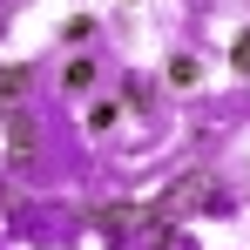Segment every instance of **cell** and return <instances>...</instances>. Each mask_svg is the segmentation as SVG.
Wrapping results in <instances>:
<instances>
[{"label":"cell","instance_id":"3957f363","mask_svg":"<svg viewBox=\"0 0 250 250\" xmlns=\"http://www.w3.org/2000/svg\"><path fill=\"white\" fill-rule=\"evenodd\" d=\"M7 142H14V156H34V122H14Z\"/></svg>","mask_w":250,"mask_h":250},{"label":"cell","instance_id":"6da1fadb","mask_svg":"<svg viewBox=\"0 0 250 250\" xmlns=\"http://www.w3.org/2000/svg\"><path fill=\"white\" fill-rule=\"evenodd\" d=\"M209 189H216V176H209V169H189L183 183H169L163 196L149 203V223H156V230H169V223H183L189 209H203V196H209Z\"/></svg>","mask_w":250,"mask_h":250},{"label":"cell","instance_id":"5b68a950","mask_svg":"<svg viewBox=\"0 0 250 250\" xmlns=\"http://www.w3.org/2000/svg\"><path fill=\"white\" fill-rule=\"evenodd\" d=\"M230 61H237V68H244V75H250V27H244V41L230 47Z\"/></svg>","mask_w":250,"mask_h":250},{"label":"cell","instance_id":"277c9868","mask_svg":"<svg viewBox=\"0 0 250 250\" xmlns=\"http://www.w3.org/2000/svg\"><path fill=\"white\" fill-rule=\"evenodd\" d=\"M169 82L189 88V82H196V61H189V54H176V61H169Z\"/></svg>","mask_w":250,"mask_h":250},{"label":"cell","instance_id":"7a4b0ae2","mask_svg":"<svg viewBox=\"0 0 250 250\" xmlns=\"http://www.w3.org/2000/svg\"><path fill=\"white\" fill-rule=\"evenodd\" d=\"M34 82V75H27V68H21V61H7V68H0V108H7V102H21V88Z\"/></svg>","mask_w":250,"mask_h":250}]
</instances>
